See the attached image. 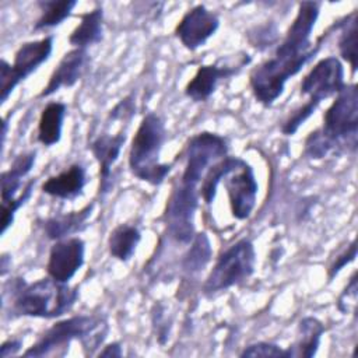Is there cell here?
Here are the masks:
<instances>
[{"label": "cell", "mask_w": 358, "mask_h": 358, "mask_svg": "<svg viewBox=\"0 0 358 358\" xmlns=\"http://www.w3.org/2000/svg\"><path fill=\"white\" fill-rule=\"evenodd\" d=\"M320 14V3L301 1L282 41L271 57L263 60L249 73L253 98L270 108L284 92L287 81L296 76L320 50L323 41L331 34L330 25L315 42L310 39Z\"/></svg>", "instance_id": "1"}, {"label": "cell", "mask_w": 358, "mask_h": 358, "mask_svg": "<svg viewBox=\"0 0 358 358\" xmlns=\"http://www.w3.org/2000/svg\"><path fill=\"white\" fill-rule=\"evenodd\" d=\"M358 144V87L355 83L336 95L323 113L320 127L312 130L303 143V157L322 159L331 152H355Z\"/></svg>", "instance_id": "2"}, {"label": "cell", "mask_w": 358, "mask_h": 358, "mask_svg": "<svg viewBox=\"0 0 358 358\" xmlns=\"http://www.w3.org/2000/svg\"><path fill=\"white\" fill-rule=\"evenodd\" d=\"M10 309L17 316L57 319L71 310L78 299V287L55 281L50 277L27 282L14 277L4 285Z\"/></svg>", "instance_id": "3"}, {"label": "cell", "mask_w": 358, "mask_h": 358, "mask_svg": "<svg viewBox=\"0 0 358 358\" xmlns=\"http://www.w3.org/2000/svg\"><path fill=\"white\" fill-rule=\"evenodd\" d=\"M165 141V120L155 112L145 113L137 126L127 152V166L134 178L151 186L164 183L173 168V164L159 161Z\"/></svg>", "instance_id": "4"}, {"label": "cell", "mask_w": 358, "mask_h": 358, "mask_svg": "<svg viewBox=\"0 0 358 358\" xmlns=\"http://www.w3.org/2000/svg\"><path fill=\"white\" fill-rule=\"evenodd\" d=\"M345 84L344 66L338 57L326 56L317 60L301 81L299 92L306 96V101L282 120L280 126L281 133L284 136H294L316 112L320 102L337 95Z\"/></svg>", "instance_id": "5"}, {"label": "cell", "mask_w": 358, "mask_h": 358, "mask_svg": "<svg viewBox=\"0 0 358 358\" xmlns=\"http://www.w3.org/2000/svg\"><path fill=\"white\" fill-rule=\"evenodd\" d=\"M108 324L103 317L95 315H76L52 324L45 333L28 347L24 357H45L59 348H69L73 340H78L85 354L92 355L103 343Z\"/></svg>", "instance_id": "6"}, {"label": "cell", "mask_w": 358, "mask_h": 358, "mask_svg": "<svg viewBox=\"0 0 358 358\" xmlns=\"http://www.w3.org/2000/svg\"><path fill=\"white\" fill-rule=\"evenodd\" d=\"M256 268V250L249 238H241L222 250L210 270L201 291L206 296H214L231 287L248 281Z\"/></svg>", "instance_id": "7"}, {"label": "cell", "mask_w": 358, "mask_h": 358, "mask_svg": "<svg viewBox=\"0 0 358 358\" xmlns=\"http://www.w3.org/2000/svg\"><path fill=\"white\" fill-rule=\"evenodd\" d=\"M53 35H45L41 39L22 42L14 52L13 63L1 59L0 62V81H1V96L0 101L4 103L13 91L34 74L43 63H46L53 52Z\"/></svg>", "instance_id": "8"}, {"label": "cell", "mask_w": 358, "mask_h": 358, "mask_svg": "<svg viewBox=\"0 0 358 358\" xmlns=\"http://www.w3.org/2000/svg\"><path fill=\"white\" fill-rule=\"evenodd\" d=\"M228 151L227 137L218 133L204 130L193 134L185 145V166L179 183L199 189L206 171L214 162L227 157Z\"/></svg>", "instance_id": "9"}, {"label": "cell", "mask_w": 358, "mask_h": 358, "mask_svg": "<svg viewBox=\"0 0 358 358\" xmlns=\"http://www.w3.org/2000/svg\"><path fill=\"white\" fill-rule=\"evenodd\" d=\"M200 193L197 187L178 183L165 204L164 221L172 239L179 243H190L196 235L194 214L199 207Z\"/></svg>", "instance_id": "10"}, {"label": "cell", "mask_w": 358, "mask_h": 358, "mask_svg": "<svg viewBox=\"0 0 358 358\" xmlns=\"http://www.w3.org/2000/svg\"><path fill=\"white\" fill-rule=\"evenodd\" d=\"M221 182L227 192L231 215L238 221L248 220L256 207L259 190L252 165L243 158H239L238 164L222 178Z\"/></svg>", "instance_id": "11"}, {"label": "cell", "mask_w": 358, "mask_h": 358, "mask_svg": "<svg viewBox=\"0 0 358 358\" xmlns=\"http://www.w3.org/2000/svg\"><path fill=\"white\" fill-rule=\"evenodd\" d=\"M250 60L252 57L248 53H241L235 63L217 60L210 64H200L183 88L185 96L193 102H206L217 91L221 81L236 76Z\"/></svg>", "instance_id": "12"}, {"label": "cell", "mask_w": 358, "mask_h": 358, "mask_svg": "<svg viewBox=\"0 0 358 358\" xmlns=\"http://www.w3.org/2000/svg\"><path fill=\"white\" fill-rule=\"evenodd\" d=\"M220 28V17L204 4L190 7L173 28L175 38L190 52L204 46Z\"/></svg>", "instance_id": "13"}, {"label": "cell", "mask_w": 358, "mask_h": 358, "mask_svg": "<svg viewBox=\"0 0 358 358\" xmlns=\"http://www.w3.org/2000/svg\"><path fill=\"white\" fill-rule=\"evenodd\" d=\"M85 263V242L80 236H69L59 241L49 249L46 274L55 281L69 284Z\"/></svg>", "instance_id": "14"}, {"label": "cell", "mask_w": 358, "mask_h": 358, "mask_svg": "<svg viewBox=\"0 0 358 358\" xmlns=\"http://www.w3.org/2000/svg\"><path fill=\"white\" fill-rule=\"evenodd\" d=\"M90 66V53L85 49L71 48L59 60L53 69L46 85L38 94V98H48L60 91L62 88L74 87L85 74Z\"/></svg>", "instance_id": "15"}, {"label": "cell", "mask_w": 358, "mask_h": 358, "mask_svg": "<svg viewBox=\"0 0 358 358\" xmlns=\"http://www.w3.org/2000/svg\"><path fill=\"white\" fill-rule=\"evenodd\" d=\"M127 134L126 131H120L116 134L102 133L96 136L88 145L92 157L98 162V175H99V185H98V194L105 196L112 189V166L117 162L123 145L126 144Z\"/></svg>", "instance_id": "16"}, {"label": "cell", "mask_w": 358, "mask_h": 358, "mask_svg": "<svg viewBox=\"0 0 358 358\" xmlns=\"http://www.w3.org/2000/svg\"><path fill=\"white\" fill-rule=\"evenodd\" d=\"M87 185V169L83 164L74 162L56 175L49 176L41 192L60 200H74L84 193Z\"/></svg>", "instance_id": "17"}, {"label": "cell", "mask_w": 358, "mask_h": 358, "mask_svg": "<svg viewBox=\"0 0 358 358\" xmlns=\"http://www.w3.org/2000/svg\"><path fill=\"white\" fill-rule=\"evenodd\" d=\"M94 203H88L77 211H70L46 218L42 222L45 235L52 241H59L83 232L88 225V220L94 211Z\"/></svg>", "instance_id": "18"}, {"label": "cell", "mask_w": 358, "mask_h": 358, "mask_svg": "<svg viewBox=\"0 0 358 358\" xmlns=\"http://www.w3.org/2000/svg\"><path fill=\"white\" fill-rule=\"evenodd\" d=\"M80 22L69 35V43L76 49H88L98 45L103 38V8L95 6L94 8L78 15Z\"/></svg>", "instance_id": "19"}, {"label": "cell", "mask_w": 358, "mask_h": 358, "mask_svg": "<svg viewBox=\"0 0 358 358\" xmlns=\"http://www.w3.org/2000/svg\"><path fill=\"white\" fill-rule=\"evenodd\" d=\"M66 113L67 105L60 101H50L42 108L36 129L38 143L45 147H52L60 143Z\"/></svg>", "instance_id": "20"}, {"label": "cell", "mask_w": 358, "mask_h": 358, "mask_svg": "<svg viewBox=\"0 0 358 358\" xmlns=\"http://www.w3.org/2000/svg\"><path fill=\"white\" fill-rule=\"evenodd\" d=\"M35 161H36V151L35 150L25 151L14 158L8 169L1 172V178H0L1 203L8 201L20 194V192L25 186L22 180L32 171Z\"/></svg>", "instance_id": "21"}, {"label": "cell", "mask_w": 358, "mask_h": 358, "mask_svg": "<svg viewBox=\"0 0 358 358\" xmlns=\"http://www.w3.org/2000/svg\"><path fill=\"white\" fill-rule=\"evenodd\" d=\"M326 331L324 324L313 316H305L298 323L296 338L289 348H287L288 358L303 357L310 358L316 355L323 333Z\"/></svg>", "instance_id": "22"}, {"label": "cell", "mask_w": 358, "mask_h": 358, "mask_svg": "<svg viewBox=\"0 0 358 358\" xmlns=\"http://www.w3.org/2000/svg\"><path fill=\"white\" fill-rule=\"evenodd\" d=\"M140 241L141 231L136 225L127 222L119 224L109 232L106 241L108 252L116 260L126 263L134 256Z\"/></svg>", "instance_id": "23"}, {"label": "cell", "mask_w": 358, "mask_h": 358, "mask_svg": "<svg viewBox=\"0 0 358 358\" xmlns=\"http://www.w3.org/2000/svg\"><path fill=\"white\" fill-rule=\"evenodd\" d=\"M39 8V17L34 24V31H45L63 24L71 17L76 0H39L36 1Z\"/></svg>", "instance_id": "24"}, {"label": "cell", "mask_w": 358, "mask_h": 358, "mask_svg": "<svg viewBox=\"0 0 358 358\" xmlns=\"http://www.w3.org/2000/svg\"><path fill=\"white\" fill-rule=\"evenodd\" d=\"M338 27L337 31L340 32L337 39V48L341 59L350 64L351 74L357 71V11H351L348 15L337 20Z\"/></svg>", "instance_id": "25"}, {"label": "cell", "mask_w": 358, "mask_h": 358, "mask_svg": "<svg viewBox=\"0 0 358 358\" xmlns=\"http://www.w3.org/2000/svg\"><path fill=\"white\" fill-rule=\"evenodd\" d=\"M239 158L241 157H236V155H227L218 159L217 162H214L206 171L199 186V193H200V199H203V201L207 206H211L214 203L218 185L221 183L222 178L238 164Z\"/></svg>", "instance_id": "26"}, {"label": "cell", "mask_w": 358, "mask_h": 358, "mask_svg": "<svg viewBox=\"0 0 358 358\" xmlns=\"http://www.w3.org/2000/svg\"><path fill=\"white\" fill-rule=\"evenodd\" d=\"M213 250L211 243L206 232H197L190 242V248L183 256L182 266L190 273H197L203 270L211 260Z\"/></svg>", "instance_id": "27"}, {"label": "cell", "mask_w": 358, "mask_h": 358, "mask_svg": "<svg viewBox=\"0 0 358 358\" xmlns=\"http://www.w3.org/2000/svg\"><path fill=\"white\" fill-rule=\"evenodd\" d=\"M35 183H36L35 178L29 179L17 197L1 203V235L6 234V231L13 225L17 211L31 199Z\"/></svg>", "instance_id": "28"}, {"label": "cell", "mask_w": 358, "mask_h": 358, "mask_svg": "<svg viewBox=\"0 0 358 358\" xmlns=\"http://www.w3.org/2000/svg\"><path fill=\"white\" fill-rule=\"evenodd\" d=\"M239 357H274V358H288L287 350L281 348L278 344L270 341H257L246 345L241 352Z\"/></svg>", "instance_id": "29"}, {"label": "cell", "mask_w": 358, "mask_h": 358, "mask_svg": "<svg viewBox=\"0 0 358 358\" xmlns=\"http://www.w3.org/2000/svg\"><path fill=\"white\" fill-rule=\"evenodd\" d=\"M357 257V241L352 239L347 248H344L337 256L336 259L330 263L329 268H327V280L329 282L333 281V278L350 263H352Z\"/></svg>", "instance_id": "30"}, {"label": "cell", "mask_w": 358, "mask_h": 358, "mask_svg": "<svg viewBox=\"0 0 358 358\" xmlns=\"http://www.w3.org/2000/svg\"><path fill=\"white\" fill-rule=\"evenodd\" d=\"M355 298H357V273L354 271L350 277V281L344 291L340 294L337 299V309L341 313H348V303H352L355 306Z\"/></svg>", "instance_id": "31"}, {"label": "cell", "mask_w": 358, "mask_h": 358, "mask_svg": "<svg viewBox=\"0 0 358 358\" xmlns=\"http://www.w3.org/2000/svg\"><path fill=\"white\" fill-rule=\"evenodd\" d=\"M134 112V102H133V96L127 95L123 99H120L115 108L109 112V119L116 120V119H122L126 113H129L130 116Z\"/></svg>", "instance_id": "32"}, {"label": "cell", "mask_w": 358, "mask_h": 358, "mask_svg": "<svg viewBox=\"0 0 358 358\" xmlns=\"http://www.w3.org/2000/svg\"><path fill=\"white\" fill-rule=\"evenodd\" d=\"M22 343L24 341L21 338H8V340L3 341L0 345V357L7 358V357L18 354V351L22 347Z\"/></svg>", "instance_id": "33"}, {"label": "cell", "mask_w": 358, "mask_h": 358, "mask_svg": "<svg viewBox=\"0 0 358 358\" xmlns=\"http://www.w3.org/2000/svg\"><path fill=\"white\" fill-rule=\"evenodd\" d=\"M123 351H122V345L117 341H112L109 344H106L103 347V350H101L98 352V357H122Z\"/></svg>", "instance_id": "34"}]
</instances>
